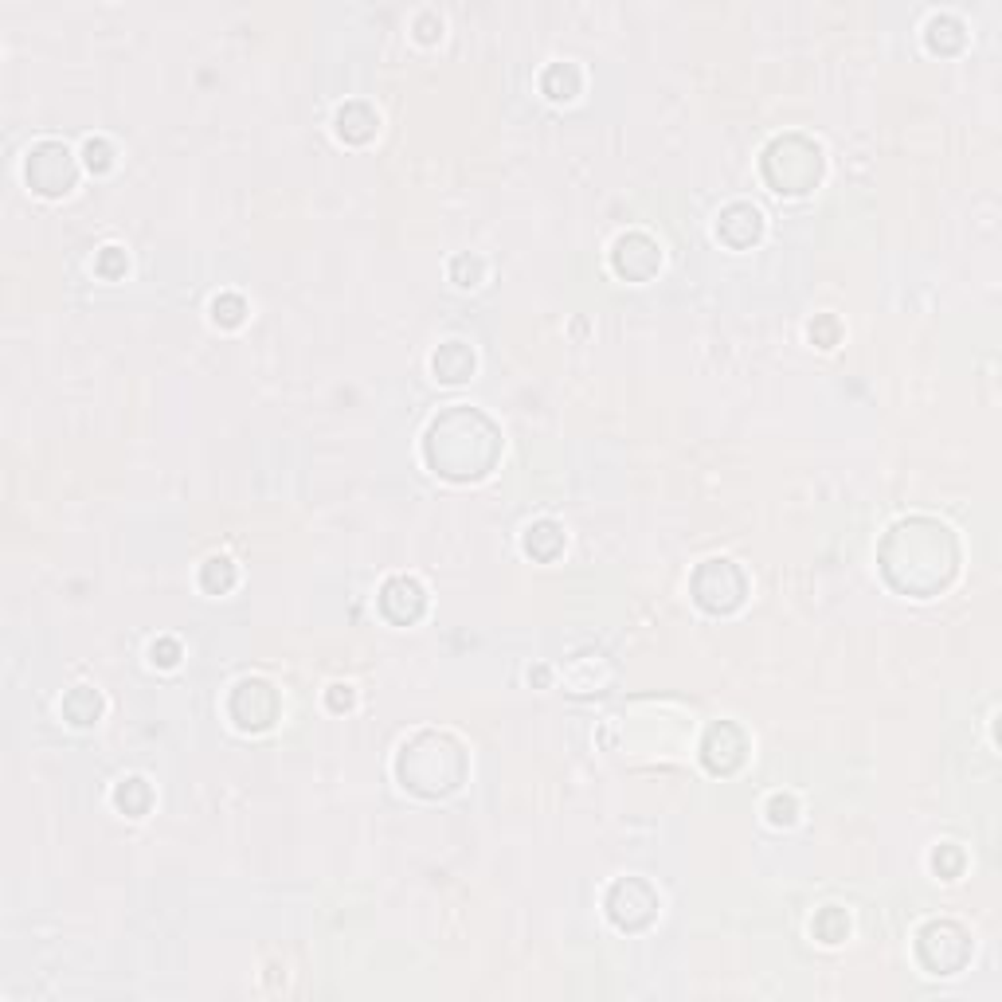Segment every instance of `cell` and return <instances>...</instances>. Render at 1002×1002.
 <instances>
[{"label": "cell", "instance_id": "obj_1", "mask_svg": "<svg viewBox=\"0 0 1002 1002\" xmlns=\"http://www.w3.org/2000/svg\"><path fill=\"white\" fill-rule=\"evenodd\" d=\"M423 451H427V462L435 466V474L455 478V482H474L490 474V466L498 462L501 435L482 411L458 404L431 423Z\"/></svg>", "mask_w": 1002, "mask_h": 1002}, {"label": "cell", "instance_id": "obj_2", "mask_svg": "<svg viewBox=\"0 0 1002 1002\" xmlns=\"http://www.w3.org/2000/svg\"><path fill=\"white\" fill-rule=\"evenodd\" d=\"M396 772L404 779V787L419 791V795H447V791H455L458 783H462V775H466V756H462L455 736L443 748V756H427V736L419 732L411 744H404Z\"/></svg>", "mask_w": 1002, "mask_h": 1002}, {"label": "cell", "instance_id": "obj_3", "mask_svg": "<svg viewBox=\"0 0 1002 1002\" xmlns=\"http://www.w3.org/2000/svg\"><path fill=\"white\" fill-rule=\"evenodd\" d=\"M764 177L775 192H787V196L815 188L822 177L819 145H811L803 137H775L764 153Z\"/></svg>", "mask_w": 1002, "mask_h": 1002}, {"label": "cell", "instance_id": "obj_4", "mask_svg": "<svg viewBox=\"0 0 1002 1002\" xmlns=\"http://www.w3.org/2000/svg\"><path fill=\"white\" fill-rule=\"evenodd\" d=\"M744 592H748V580L732 560H705L693 572V599H697V607H705L713 615L736 611L744 603Z\"/></svg>", "mask_w": 1002, "mask_h": 1002}, {"label": "cell", "instance_id": "obj_5", "mask_svg": "<svg viewBox=\"0 0 1002 1002\" xmlns=\"http://www.w3.org/2000/svg\"><path fill=\"white\" fill-rule=\"evenodd\" d=\"M28 184L40 192V196H63L75 188V157L63 141H40L32 153H28Z\"/></svg>", "mask_w": 1002, "mask_h": 1002}, {"label": "cell", "instance_id": "obj_6", "mask_svg": "<svg viewBox=\"0 0 1002 1002\" xmlns=\"http://www.w3.org/2000/svg\"><path fill=\"white\" fill-rule=\"evenodd\" d=\"M607 912L619 928H646L658 912V897L646 881L638 877H627V881H615L611 893H607Z\"/></svg>", "mask_w": 1002, "mask_h": 1002}, {"label": "cell", "instance_id": "obj_7", "mask_svg": "<svg viewBox=\"0 0 1002 1002\" xmlns=\"http://www.w3.org/2000/svg\"><path fill=\"white\" fill-rule=\"evenodd\" d=\"M231 693H239V697H247L251 705L247 709H228L231 721L239 725L243 732H259L274 725V717H278V693H274L271 682H263V678H247V682H239Z\"/></svg>", "mask_w": 1002, "mask_h": 1002}, {"label": "cell", "instance_id": "obj_8", "mask_svg": "<svg viewBox=\"0 0 1002 1002\" xmlns=\"http://www.w3.org/2000/svg\"><path fill=\"white\" fill-rule=\"evenodd\" d=\"M611 263H615V271L623 274V278H631V282H642V278H650V274L658 271L662 255H658V243H654L650 235H642V231H631V235H623V239L615 243V251H611Z\"/></svg>", "mask_w": 1002, "mask_h": 1002}, {"label": "cell", "instance_id": "obj_9", "mask_svg": "<svg viewBox=\"0 0 1002 1002\" xmlns=\"http://www.w3.org/2000/svg\"><path fill=\"white\" fill-rule=\"evenodd\" d=\"M380 611H384L392 623H400V627L415 623V619L427 611V592H423V584L411 580V576H392V580L384 584V592H380Z\"/></svg>", "mask_w": 1002, "mask_h": 1002}, {"label": "cell", "instance_id": "obj_10", "mask_svg": "<svg viewBox=\"0 0 1002 1002\" xmlns=\"http://www.w3.org/2000/svg\"><path fill=\"white\" fill-rule=\"evenodd\" d=\"M729 721H721V725H713L709 736H705V744H701V756H705V764H709V772H736L740 764H744V752H748V740H744V732H736L729 740Z\"/></svg>", "mask_w": 1002, "mask_h": 1002}, {"label": "cell", "instance_id": "obj_11", "mask_svg": "<svg viewBox=\"0 0 1002 1002\" xmlns=\"http://www.w3.org/2000/svg\"><path fill=\"white\" fill-rule=\"evenodd\" d=\"M760 231H764V220H760V212H756L752 204H729V208L721 212V220H717V235H721L729 247H748V243H756Z\"/></svg>", "mask_w": 1002, "mask_h": 1002}, {"label": "cell", "instance_id": "obj_12", "mask_svg": "<svg viewBox=\"0 0 1002 1002\" xmlns=\"http://www.w3.org/2000/svg\"><path fill=\"white\" fill-rule=\"evenodd\" d=\"M431 368H435V376H439L443 384H462V380H470V372H474V353H470L462 341H447V345L435 349Z\"/></svg>", "mask_w": 1002, "mask_h": 1002}, {"label": "cell", "instance_id": "obj_13", "mask_svg": "<svg viewBox=\"0 0 1002 1002\" xmlns=\"http://www.w3.org/2000/svg\"><path fill=\"white\" fill-rule=\"evenodd\" d=\"M376 126H380V118L368 110L365 102H349L345 110H337V134L345 141H368L376 134Z\"/></svg>", "mask_w": 1002, "mask_h": 1002}, {"label": "cell", "instance_id": "obj_14", "mask_svg": "<svg viewBox=\"0 0 1002 1002\" xmlns=\"http://www.w3.org/2000/svg\"><path fill=\"white\" fill-rule=\"evenodd\" d=\"M63 713H67V721L71 725H94L98 717H102V697L94 693L91 685H75L67 697H63Z\"/></svg>", "mask_w": 1002, "mask_h": 1002}, {"label": "cell", "instance_id": "obj_15", "mask_svg": "<svg viewBox=\"0 0 1002 1002\" xmlns=\"http://www.w3.org/2000/svg\"><path fill=\"white\" fill-rule=\"evenodd\" d=\"M560 548H564V533H560L556 521H537V525L525 529V552H529V556L552 560Z\"/></svg>", "mask_w": 1002, "mask_h": 1002}, {"label": "cell", "instance_id": "obj_16", "mask_svg": "<svg viewBox=\"0 0 1002 1002\" xmlns=\"http://www.w3.org/2000/svg\"><path fill=\"white\" fill-rule=\"evenodd\" d=\"M114 803H118V811H126L130 819H141V815H145V807H149V783H145L141 775L122 779V783H118V791H114Z\"/></svg>", "mask_w": 1002, "mask_h": 1002}, {"label": "cell", "instance_id": "obj_17", "mask_svg": "<svg viewBox=\"0 0 1002 1002\" xmlns=\"http://www.w3.org/2000/svg\"><path fill=\"white\" fill-rule=\"evenodd\" d=\"M944 40H952V51L963 47V24H959L956 16H932L928 20V47L932 51H944Z\"/></svg>", "mask_w": 1002, "mask_h": 1002}, {"label": "cell", "instance_id": "obj_18", "mask_svg": "<svg viewBox=\"0 0 1002 1002\" xmlns=\"http://www.w3.org/2000/svg\"><path fill=\"white\" fill-rule=\"evenodd\" d=\"M200 584L216 595L228 592L231 584H235V564H231L228 556H212V560L200 568Z\"/></svg>", "mask_w": 1002, "mask_h": 1002}, {"label": "cell", "instance_id": "obj_19", "mask_svg": "<svg viewBox=\"0 0 1002 1002\" xmlns=\"http://www.w3.org/2000/svg\"><path fill=\"white\" fill-rule=\"evenodd\" d=\"M811 928H815V936H819L822 944H842L846 932H850V920H846L842 909H822Z\"/></svg>", "mask_w": 1002, "mask_h": 1002}, {"label": "cell", "instance_id": "obj_20", "mask_svg": "<svg viewBox=\"0 0 1002 1002\" xmlns=\"http://www.w3.org/2000/svg\"><path fill=\"white\" fill-rule=\"evenodd\" d=\"M243 314H247V306H243V298H235V294H224V298H216L212 302V318H216V325H239L243 321Z\"/></svg>", "mask_w": 1002, "mask_h": 1002}, {"label": "cell", "instance_id": "obj_21", "mask_svg": "<svg viewBox=\"0 0 1002 1002\" xmlns=\"http://www.w3.org/2000/svg\"><path fill=\"white\" fill-rule=\"evenodd\" d=\"M83 157H87V165H91L94 173H106V169L114 165V149H110V141H102V137H91V141L83 145Z\"/></svg>", "mask_w": 1002, "mask_h": 1002}, {"label": "cell", "instance_id": "obj_22", "mask_svg": "<svg viewBox=\"0 0 1002 1002\" xmlns=\"http://www.w3.org/2000/svg\"><path fill=\"white\" fill-rule=\"evenodd\" d=\"M768 819H772L775 826H791V822L799 819L795 799H791V795H772V799H768Z\"/></svg>", "mask_w": 1002, "mask_h": 1002}, {"label": "cell", "instance_id": "obj_23", "mask_svg": "<svg viewBox=\"0 0 1002 1002\" xmlns=\"http://www.w3.org/2000/svg\"><path fill=\"white\" fill-rule=\"evenodd\" d=\"M932 869H936L940 877H948V881H952L959 869H963V854H959L956 846H940V850L932 854Z\"/></svg>", "mask_w": 1002, "mask_h": 1002}, {"label": "cell", "instance_id": "obj_24", "mask_svg": "<svg viewBox=\"0 0 1002 1002\" xmlns=\"http://www.w3.org/2000/svg\"><path fill=\"white\" fill-rule=\"evenodd\" d=\"M126 271V259H122V251L118 247H102V259H98V274H106V278H114V274Z\"/></svg>", "mask_w": 1002, "mask_h": 1002}, {"label": "cell", "instance_id": "obj_25", "mask_svg": "<svg viewBox=\"0 0 1002 1002\" xmlns=\"http://www.w3.org/2000/svg\"><path fill=\"white\" fill-rule=\"evenodd\" d=\"M177 658H181V646H177L173 638L153 642V662H157V666H177Z\"/></svg>", "mask_w": 1002, "mask_h": 1002}, {"label": "cell", "instance_id": "obj_26", "mask_svg": "<svg viewBox=\"0 0 1002 1002\" xmlns=\"http://www.w3.org/2000/svg\"><path fill=\"white\" fill-rule=\"evenodd\" d=\"M811 337L819 341L822 349H830V345L838 341V321H834V318H822L819 325H811Z\"/></svg>", "mask_w": 1002, "mask_h": 1002}, {"label": "cell", "instance_id": "obj_27", "mask_svg": "<svg viewBox=\"0 0 1002 1002\" xmlns=\"http://www.w3.org/2000/svg\"><path fill=\"white\" fill-rule=\"evenodd\" d=\"M329 709H353V685H329Z\"/></svg>", "mask_w": 1002, "mask_h": 1002}]
</instances>
